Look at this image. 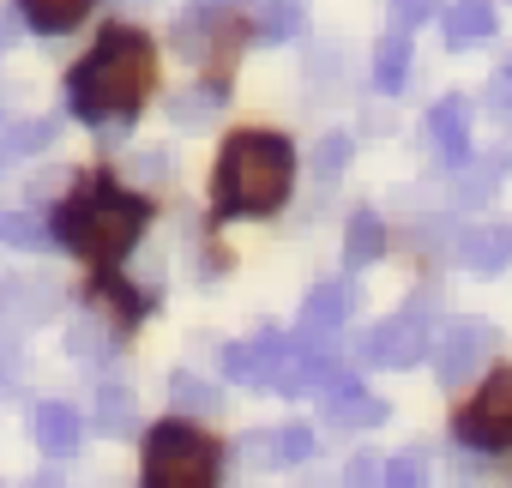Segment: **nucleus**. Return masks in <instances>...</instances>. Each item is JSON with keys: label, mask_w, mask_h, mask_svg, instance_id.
Returning <instances> with one entry per match:
<instances>
[{"label": "nucleus", "mask_w": 512, "mask_h": 488, "mask_svg": "<svg viewBox=\"0 0 512 488\" xmlns=\"http://www.w3.org/2000/svg\"><path fill=\"white\" fill-rule=\"evenodd\" d=\"M151 73H157L151 43H145L139 31H109V37L73 67L67 103H73V115L91 121V127H127L133 109H139L145 91H151Z\"/></svg>", "instance_id": "obj_1"}, {"label": "nucleus", "mask_w": 512, "mask_h": 488, "mask_svg": "<svg viewBox=\"0 0 512 488\" xmlns=\"http://www.w3.org/2000/svg\"><path fill=\"white\" fill-rule=\"evenodd\" d=\"M296 151L278 133H235L217 157V217H272L290 199Z\"/></svg>", "instance_id": "obj_2"}, {"label": "nucleus", "mask_w": 512, "mask_h": 488, "mask_svg": "<svg viewBox=\"0 0 512 488\" xmlns=\"http://www.w3.org/2000/svg\"><path fill=\"white\" fill-rule=\"evenodd\" d=\"M145 223H151V205H145L139 193H121L115 181H85V187L61 205L55 235L67 241L73 254L109 266V260H127V254H133V241L145 235Z\"/></svg>", "instance_id": "obj_3"}, {"label": "nucleus", "mask_w": 512, "mask_h": 488, "mask_svg": "<svg viewBox=\"0 0 512 488\" xmlns=\"http://www.w3.org/2000/svg\"><path fill=\"white\" fill-rule=\"evenodd\" d=\"M217 440L181 416L157 422L145 434V488H217Z\"/></svg>", "instance_id": "obj_4"}, {"label": "nucleus", "mask_w": 512, "mask_h": 488, "mask_svg": "<svg viewBox=\"0 0 512 488\" xmlns=\"http://www.w3.org/2000/svg\"><path fill=\"white\" fill-rule=\"evenodd\" d=\"M458 440L482 446V452H506L512 446V368L488 374L482 392L458 410Z\"/></svg>", "instance_id": "obj_5"}, {"label": "nucleus", "mask_w": 512, "mask_h": 488, "mask_svg": "<svg viewBox=\"0 0 512 488\" xmlns=\"http://www.w3.org/2000/svg\"><path fill=\"white\" fill-rule=\"evenodd\" d=\"M374 368H416L428 356V302H410L404 314L380 320L368 332V350H362Z\"/></svg>", "instance_id": "obj_6"}, {"label": "nucleus", "mask_w": 512, "mask_h": 488, "mask_svg": "<svg viewBox=\"0 0 512 488\" xmlns=\"http://www.w3.org/2000/svg\"><path fill=\"white\" fill-rule=\"evenodd\" d=\"M434 344V380L440 386H464L476 368H482V356L494 350V326L488 320H452L440 338H428Z\"/></svg>", "instance_id": "obj_7"}, {"label": "nucleus", "mask_w": 512, "mask_h": 488, "mask_svg": "<svg viewBox=\"0 0 512 488\" xmlns=\"http://www.w3.org/2000/svg\"><path fill=\"white\" fill-rule=\"evenodd\" d=\"M344 314H350V290L344 284H320L308 302H302V320H296V344L302 350H332V338H338V326H344Z\"/></svg>", "instance_id": "obj_8"}, {"label": "nucleus", "mask_w": 512, "mask_h": 488, "mask_svg": "<svg viewBox=\"0 0 512 488\" xmlns=\"http://www.w3.org/2000/svg\"><path fill=\"white\" fill-rule=\"evenodd\" d=\"M284 356H290V338L284 332H260L253 344H229L223 350V374L241 380V386H272V374L284 368Z\"/></svg>", "instance_id": "obj_9"}, {"label": "nucleus", "mask_w": 512, "mask_h": 488, "mask_svg": "<svg viewBox=\"0 0 512 488\" xmlns=\"http://www.w3.org/2000/svg\"><path fill=\"white\" fill-rule=\"evenodd\" d=\"M458 266L464 272H506L512 266V223H482L458 235Z\"/></svg>", "instance_id": "obj_10"}, {"label": "nucleus", "mask_w": 512, "mask_h": 488, "mask_svg": "<svg viewBox=\"0 0 512 488\" xmlns=\"http://www.w3.org/2000/svg\"><path fill=\"white\" fill-rule=\"evenodd\" d=\"M428 139H434V151H440V163H464L470 157V103L464 97H446V103H434L428 109Z\"/></svg>", "instance_id": "obj_11"}, {"label": "nucleus", "mask_w": 512, "mask_h": 488, "mask_svg": "<svg viewBox=\"0 0 512 488\" xmlns=\"http://www.w3.org/2000/svg\"><path fill=\"white\" fill-rule=\"evenodd\" d=\"M55 302H61V290H55L49 278H13L7 290H0V314L19 320V326L49 320V314H55Z\"/></svg>", "instance_id": "obj_12"}, {"label": "nucleus", "mask_w": 512, "mask_h": 488, "mask_svg": "<svg viewBox=\"0 0 512 488\" xmlns=\"http://www.w3.org/2000/svg\"><path fill=\"white\" fill-rule=\"evenodd\" d=\"M79 440H85V422H79L73 404H43V410H37V446H43L49 458H73Z\"/></svg>", "instance_id": "obj_13"}, {"label": "nucleus", "mask_w": 512, "mask_h": 488, "mask_svg": "<svg viewBox=\"0 0 512 488\" xmlns=\"http://www.w3.org/2000/svg\"><path fill=\"white\" fill-rule=\"evenodd\" d=\"M494 37V0H446V43L470 49Z\"/></svg>", "instance_id": "obj_14"}, {"label": "nucleus", "mask_w": 512, "mask_h": 488, "mask_svg": "<svg viewBox=\"0 0 512 488\" xmlns=\"http://www.w3.org/2000/svg\"><path fill=\"white\" fill-rule=\"evenodd\" d=\"M380 254H386V223H380L374 211H356V217H350V235H344V260H350V272L374 266Z\"/></svg>", "instance_id": "obj_15"}, {"label": "nucleus", "mask_w": 512, "mask_h": 488, "mask_svg": "<svg viewBox=\"0 0 512 488\" xmlns=\"http://www.w3.org/2000/svg\"><path fill=\"white\" fill-rule=\"evenodd\" d=\"M97 7V0H19V13H25V25H37V31H73L85 13Z\"/></svg>", "instance_id": "obj_16"}, {"label": "nucleus", "mask_w": 512, "mask_h": 488, "mask_svg": "<svg viewBox=\"0 0 512 488\" xmlns=\"http://www.w3.org/2000/svg\"><path fill=\"white\" fill-rule=\"evenodd\" d=\"M326 422H332V428H380V422H386V404L356 386V392H344V398H326Z\"/></svg>", "instance_id": "obj_17"}, {"label": "nucleus", "mask_w": 512, "mask_h": 488, "mask_svg": "<svg viewBox=\"0 0 512 488\" xmlns=\"http://www.w3.org/2000/svg\"><path fill=\"white\" fill-rule=\"evenodd\" d=\"M404 73H410V37L392 31V37H380V49H374V85L392 97V91H404Z\"/></svg>", "instance_id": "obj_18"}, {"label": "nucleus", "mask_w": 512, "mask_h": 488, "mask_svg": "<svg viewBox=\"0 0 512 488\" xmlns=\"http://www.w3.org/2000/svg\"><path fill=\"white\" fill-rule=\"evenodd\" d=\"M97 428H103V434H115V440L139 428V404H133V392H127V386H103V392H97Z\"/></svg>", "instance_id": "obj_19"}, {"label": "nucleus", "mask_w": 512, "mask_h": 488, "mask_svg": "<svg viewBox=\"0 0 512 488\" xmlns=\"http://www.w3.org/2000/svg\"><path fill=\"white\" fill-rule=\"evenodd\" d=\"M109 350H115V332H109L97 314L73 320V332H67V356H79V362H103Z\"/></svg>", "instance_id": "obj_20"}, {"label": "nucleus", "mask_w": 512, "mask_h": 488, "mask_svg": "<svg viewBox=\"0 0 512 488\" xmlns=\"http://www.w3.org/2000/svg\"><path fill=\"white\" fill-rule=\"evenodd\" d=\"M302 31V0H260V37L266 43H284Z\"/></svg>", "instance_id": "obj_21"}, {"label": "nucleus", "mask_w": 512, "mask_h": 488, "mask_svg": "<svg viewBox=\"0 0 512 488\" xmlns=\"http://www.w3.org/2000/svg\"><path fill=\"white\" fill-rule=\"evenodd\" d=\"M169 404L187 410V416H211V410H217V392H211L199 374H169Z\"/></svg>", "instance_id": "obj_22"}, {"label": "nucleus", "mask_w": 512, "mask_h": 488, "mask_svg": "<svg viewBox=\"0 0 512 488\" xmlns=\"http://www.w3.org/2000/svg\"><path fill=\"white\" fill-rule=\"evenodd\" d=\"M266 458H272V464H302V458H314V428H308V422H284V428L272 434Z\"/></svg>", "instance_id": "obj_23"}, {"label": "nucleus", "mask_w": 512, "mask_h": 488, "mask_svg": "<svg viewBox=\"0 0 512 488\" xmlns=\"http://www.w3.org/2000/svg\"><path fill=\"white\" fill-rule=\"evenodd\" d=\"M0 241L7 248H49V229L25 211H0Z\"/></svg>", "instance_id": "obj_24"}, {"label": "nucleus", "mask_w": 512, "mask_h": 488, "mask_svg": "<svg viewBox=\"0 0 512 488\" xmlns=\"http://www.w3.org/2000/svg\"><path fill=\"white\" fill-rule=\"evenodd\" d=\"M374 488H422V452L386 458V464L374 470Z\"/></svg>", "instance_id": "obj_25"}, {"label": "nucleus", "mask_w": 512, "mask_h": 488, "mask_svg": "<svg viewBox=\"0 0 512 488\" xmlns=\"http://www.w3.org/2000/svg\"><path fill=\"white\" fill-rule=\"evenodd\" d=\"M223 109V91H187V97H175V121L181 127H199V121H211Z\"/></svg>", "instance_id": "obj_26"}, {"label": "nucleus", "mask_w": 512, "mask_h": 488, "mask_svg": "<svg viewBox=\"0 0 512 488\" xmlns=\"http://www.w3.org/2000/svg\"><path fill=\"white\" fill-rule=\"evenodd\" d=\"M49 139H55V121H19V127H7L13 157H19V151H43Z\"/></svg>", "instance_id": "obj_27"}, {"label": "nucleus", "mask_w": 512, "mask_h": 488, "mask_svg": "<svg viewBox=\"0 0 512 488\" xmlns=\"http://www.w3.org/2000/svg\"><path fill=\"white\" fill-rule=\"evenodd\" d=\"M344 163H350V133H326L320 151H314V169H320V175H338Z\"/></svg>", "instance_id": "obj_28"}, {"label": "nucleus", "mask_w": 512, "mask_h": 488, "mask_svg": "<svg viewBox=\"0 0 512 488\" xmlns=\"http://www.w3.org/2000/svg\"><path fill=\"white\" fill-rule=\"evenodd\" d=\"M434 7H440V0H392V13H398V25H404V31L428 25V19H434Z\"/></svg>", "instance_id": "obj_29"}, {"label": "nucleus", "mask_w": 512, "mask_h": 488, "mask_svg": "<svg viewBox=\"0 0 512 488\" xmlns=\"http://www.w3.org/2000/svg\"><path fill=\"white\" fill-rule=\"evenodd\" d=\"M25 37V13L19 7H0V49H13Z\"/></svg>", "instance_id": "obj_30"}, {"label": "nucleus", "mask_w": 512, "mask_h": 488, "mask_svg": "<svg viewBox=\"0 0 512 488\" xmlns=\"http://www.w3.org/2000/svg\"><path fill=\"white\" fill-rule=\"evenodd\" d=\"M374 470H380V458H368V452H362V458H356V464H350V482H356V488H362V482H374Z\"/></svg>", "instance_id": "obj_31"}, {"label": "nucleus", "mask_w": 512, "mask_h": 488, "mask_svg": "<svg viewBox=\"0 0 512 488\" xmlns=\"http://www.w3.org/2000/svg\"><path fill=\"white\" fill-rule=\"evenodd\" d=\"M7 157H13V145H7V127H0V169H7Z\"/></svg>", "instance_id": "obj_32"}]
</instances>
